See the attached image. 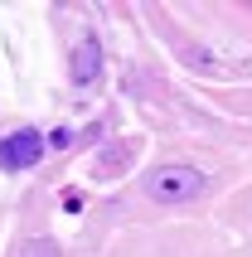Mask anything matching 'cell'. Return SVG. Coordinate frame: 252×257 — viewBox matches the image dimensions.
Masks as SVG:
<instances>
[{"mask_svg": "<svg viewBox=\"0 0 252 257\" xmlns=\"http://www.w3.org/2000/svg\"><path fill=\"white\" fill-rule=\"evenodd\" d=\"M68 78L78 87H92L102 78V44L92 39V34H83V39L73 44V58H68Z\"/></svg>", "mask_w": 252, "mask_h": 257, "instance_id": "277c9868", "label": "cell"}, {"mask_svg": "<svg viewBox=\"0 0 252 257\" xmlns=\"http://www.w3.org/2000/svg\"><path fill=\"white\" fill-rule=\"evenodd\" d=\"M180 58L189 63V68H199L204 78H233V83H242V78H252V58L233 54V49H218L213 39H180Z\"/></svg>", "mask_w": 252, "mask_h": 257, "instance_id": "6da1fadb", "label": "cell"}, {"mask_svg": "<svg viewBox=\"0 0 252 257\" xmlns=\"http://www.w3.org/2000/svg\"><path fill=\"white\" fill-rule=\"evenodd\" d=\"M44 160V136L39 131H10L5 141H0V170H29V165H39Z\"/></svg>", "mask_w": 252, "mask_h": 257, "instance_id": "3957f363", "label": "cell"}, {"mask_svg": "<svg viewBox=\"0 0 252 257\" xmlns=\"http://www.w3.org/2000/svg\"><path fill=\"white\" fill-rule=\"evenodd\" d=\"M25 257H63V252H58V243H49V238H34V243H25Z\"/></svg>", "mask_w": 252, "mask_h": 257, "instance_id": "5b68a950", "label": "cell"}, {"mask_svg": "<svg viewBox=\"0 0 252 257\" xmlns=\"http://www.w3.org/2000/svg\"><path fill=\"white\" fill-rule=\"evenodd\" d=\"M68 141H73V131H68V126H58L54 136H49V146H58V151H68Z\"/></svg>", "mask_w": 252, "mask_h": 257, "instance_id": "8992f818", "label": "cell"}, {"mask_svg": "<svg viewBox=\"0 0 252 257\" xmlns=\"http://www.w3.org/2000/svg\"><path fill=\"white\" fill-rule=\"evenodd\" d=\"M146 194L155 204H184L194 194H204V175L194 165H160V170L146 175Z\"/></svg>", "mask_w": 252, "mask_h": 257, "instance_id": "7a4b0ae2", "label": "cell"}]
</instances>
